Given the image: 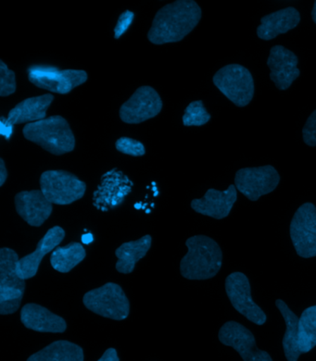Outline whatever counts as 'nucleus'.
<instances>
[{
	"label": "nucleus",
	"mask_w": 316,
	"mask_h": 361,
	"mask_svg": "<svg viewBox=\"0 0 316 361\" xmlns=\"http://www.w3.org/2000/svg\"><path fill=\"white\" fill-rule=\"evenodd\" d=\"M202 19V8L193 0H178L156 14L147 38L155 45L179 42L194 30Z\"/></svg>",
	"instance_id": "obj_1"
},
{
	"label": "nucleus",
	"mask_w": 316,
	"mask_h": 361,
	"mask_svg": "<svg viewBox=\"0 0 316 361\" xmlns=\"http://www.w3.org/2000/svg\"><path fill=\"white\" fill-rule=\"evenodd\" d=\"M186 245L188 252L180 263L183 277L188 280H208L219 272L223 252L214 239L205 235L192 236Z\"/></svg>",
	"instance_id": "obj_2"
},
{
	"label": "nucleus",
	"mask_w": 316,
	"mask_h": 361,
	"mask_svg": "<svg viewBox=\"0 0 316 361\" xmlns=\"http://www.w3.org/2000/svg\"><path fill=\"white\" fill-rule=\"evenodd\" d=\"M23 133L28 140L40 145L53 155L72 152L75 147V135L69 123L59 115L28 123L23 127Z\"/></svg>",
	"instance_id": "obj_3"
},
{
	"label": "nucleus",
	"mask_w": 316,
	"mask_h": 361,
	"mask_svg": "<svg viewBox=\"0 0 316 361\" xmlns=\"http://www.w3.org/2000/svg\"><path fill=\"white\" fill-rule=\"evenodd\" d=\"M19 257L13 250H0V314L16 312L22 303L25 291V280L20 279L16 271Z\"/></svg>",
	"instance_id": "obj_4"
},
{
	"label": "nucleus",
	"mask_w": 316,
	"mask_h": 361,
	"mask_svg": "<svg viewBox=\"0 0 316 361\" xmlns=\"http://www.w3.org/2000/svg\"><path fill=\"white\" fill-rule=\"evenodd\" d=\"M215 87L239 108L252 102L254 81L252 73L239 64H229L221 68L212 78Z\"/></svg>",
	"instance_id": "obj_5"
},
{
	"label": "nucleus",
	"mask_w": 316,
	"mask_h": 361,
	"mask_svg": "<svg viewBox=\"0 0 316 361\" xmlns=\"http://www.w3.org/2000/svg\"><path fill=\"white\" fill-rule=\"evenodd\" d=\"M87 310L104 318L123 321L129 315L130 303L119 285L108 283L91 290L83 298Z\"/></svg>",
	"instance_id": "obj_6"
},
{
	"label": "nucleus",
	"mask_w": 316,
	"mask_h": 361,
	"mask_svg": "<svg viewBox=\"0 0 316 361\" xmlns=\"http://www.w3.org/2000/svg\"><path fill=\"white\" fill-rule=\"evenodd\" d=\"M40 188L50 203L70 205L85 196L87 185L65 171H47L41 174Z\"/></svg>",
	"instance_id": "obj_7"
},
{
	"label": "nucleus",
	"mask_w": 316,
	"mask_h": 361,
	"mask_svg": "<svg viewBox=\"0 0 316 361\" xmlns=\"http://www.w3.org/2000/svg\"><path fill=\"white\" fill-rule=\"evenodd\" d=\"M28 79L35 87L52 93L66 94L85 84L87 73L82 70H60L56 67L34 65L28 69Z\"/></svg>",
	"instance_id": "obj_8"
},
{
	"label": "nucleus",
	"mask_w": 316,
	"mask_h": 361,
	"mask_svg": "<svg viewBox=\"0 0 316 361\" xmlns=\"http://www.w3.org/2000/svg\"><path fill=\"white\" fill-rule=\"evenodd\" d=\"M279 182V173L271 165L241 169L235 176L238 191L252 201L276 190Z\"/></svg>",
	"instance_id": "obj_9"
},
{
	"label": "nucleus",
	"mask_w": 316,
	"mask_h": 361,
	"mask_svg": "<svg viewBox=\"0 0 316 361\" xmlns=\"http://www.w3.org/2000/svg\"><path fill=\"white\" fill-rule=\"evenodd\" d=\"M291 238L298 255L316 257V207L307 202L295 212L291 224Z\"/></svg>",
	"instance_id": "obj_10"
},
{
	"label": "nucleus",
	"mask_w": 316,
	"mask_h": 361,
	"mask_svg": "<svg viewBox=\"0 0 316 361\" xmlns=\"http://www.w3.org/2000/svg\"><path fill=\"white\" fill-rule=\"evenodd\" d=\"M226 292L232 306L241 314L257 325L265 324L267 314L253 301L249 279L242 272H233L226 280Z\"/></svg>",
	"instance_id": "obj_11"
},
{
	"label": "nucleus",
	"mask_w": 316,
	"mask_h": 361,
	"mask_svg": "<svg viewBox=\"0 0 316 361\" xmlns=\"http://www.w3.org/2000/svg\"><path fill=\"white\" fill-rule=\"evenodd\" d=\"M132 180L117 169L103 174L102 180L93 195V205L102 212H109L122 205L130 193Z\"/></svg>",
	"instance_id": "obj_12"
},
{
	"label": "nucleus",
	"mask_w": 316,
	"mask_h": 361,
	"mask_svg": "<svg viewBox=\"0 0 316 361\" xmlns=\"http://www.w3.org/2000/svg\"><path fill=\"white\" fill-rule=\"evenodd\" d=\"M162 109L158 92L150 87H141L121 106L120 117L123 123H141L157 116Z\"/></svg>",
	"instance_id": "obj_13"
},
{
	"label": "nucleus",
	"mask_w": 316,
	"mask_h": 361,
	"mask_svg": "<svg viewBox=\"0 0 316 361\" xmlns=\"http://www.w3.org/2000/svg\"><path fill=\"white\" fill-rule=\"evenodd\" d=\"M221 344L231 346L244 361H273L270 355L257 348L252 331L237 322H227L218 334Z\"/></svg>",
	"instance_id": "obj_14"
},
{
	"label": "nucleus",
	"mask_w": 316,
	"mask_h": 361,
	"mask_svg": "<svg viewBox=\"0 0 316 361\" xmlns=\"http://www.w3.org/2000/svg\"><path fill=\"white\" fill-rule=\"evenodd\" d=\"M299 59L283 46H274L270 50L267 66L270 69V79L277 90H286L300 75L298 68Z\"/></svg>",
	"instance_id": "obj_15"
},
{
	"label": "nucleus",
	"mask_w": 316,
	"mask_h": 361,
	"mask_svg": "<svg viewBox=\"0 0 316 361\" xmlns=\"http://www.w3.org/2000/svg\"><path fill=\"white\" fill-rule=\"evenodd\" d=\"M237 200L238 189L235 185H230L224 191L209 189L205 197L192 200L191 208L200 214L221 220L229 215Z\"/></svg>",
	"instance_id": "obj_16"
},
{
	"label": "nucleus",
	"mask_w": 316,
	"mask_h": 361,
	"mask_svg": "<svg viewBox=\"0 0 316 361\" xmlns=\"http://www.w3.org/2000/svg\"><path fill=\"white\" fill-rule=\"evenodd\" d=\"M65 232L63 228L54 226L50 228L37 245V250L29 255L23 257L17 262L16 271L20 279L28 280L35 277L37 274L41 260L51 252L54 248L63 242Z\"/></svg>",
	"instance_id": "obj_17"
},
{
	"label": "nucleus",
	"mask_w": 316,
	"mask_h": 361,
	"mask_svg": "<svg viewBox=\"0 0 316 361\" xmlns=\"http://www.w3.org/2000/svg\"><path fill=\"white\" fill-rule=\"evenodd\" d=\"M14 202L18 214L29 226L34 227L42 226L53 212L52 203L47 200L41 190L20 192Z\"/></svg>",
	"instance_id": "obj_18"
},
{
	"label": "nucleus",
	"mask_w": 316,
	"mask_h": 361,
	"mask_svg": "<svg viewBox=\"0 0 316 361\" xmlns=\"http://www.w3.org/2000/svg\"><path fill=\"white\" fill-rule=\"evenodd\" d=\"M20 321L28 329L40 333H64L67 329L65 319L49 312L40 305L30 303L23 307Z\"/></svg>",
	"instance_id": "obj_19"
},
{
	"label": "nucleus",
	"mask_w": 316,
	"mask_h": 361,
	"mask_svg": "<svg viewBox=\"0 0 316 361\" xmlns=\"http://www.w3.org/2000/svg\"><path fill=\"white\" fill-rule=\"evenodd\" d=\"M300 22V13L296 8L293 7L282 8L262 18L261 25L257 28V35L260 39L272 40L279 35L286 34L292 29L296 28Z\"/></svg>",
	"instance_id": "obj_20"
},
{
	"label": "nucleus",
	"mask_w": 316,
	"mask_h": 361,
	"mask_svg": "<svg viewBox=\"0 0 316 361\" xmlns=\"http://www.w3.org/2000/svg\"><path fill=\"white\" fill-rule=\"evenodd\" d=\"M54 100L50 94L29 97L14 106L8 115V121L13 126L20 123H32L46 119L47 111Z\"/></svg>",
	"instance_id": "obj_21"
},
{
	"label": "nucleus",
	"mask_w": 316,
	"mask_h": 361,
	"mask_svg": "<svg viewBox=\"0 0 316 361\" xmlns=\"http://www.w3.org/2000/svg\"><path fill=\"white\" fill-rule=\"evenodd\" d=\"M152 243V236L145 235L138 240L125 243L118 247L115 251L118 259L116 270L123 274H131L138 260L147 255Z\"/></svg>",
	"instance_id": "obj_22"
},
{
	"label": "nucleus",
	"mask_w": 316,
	"mask_h": 361,
	"mask_svg": "<svg viewBox=\"0 0 316 361\" xmlns=\"http://www.w3.org/2000/svg\"><path fill=\"white\" fill-rule=\"evenodd\" d=\"M276 306L285 319L286 333L283 337V348L288 361H298L301 355L299 346V321L288 305L281 300L276 301Z\"/></svg>",
	"instance_id": "obj_23"
},
{
	"label": "nucleus",
	"mask_w": 316,
	"mask_h": 361,
	"mask_svg": "<svg viewBox=\"0 0 316 361\" xmlns=\"http://www.w3.org/2000/svg\"><path fill=\"white\" fill-rule=\"evenodd\" d=\"M28 361H84V351L81 346L60 340L32 355Z\"/></svg>",
	"instance_id": "obj_24"
},
{
	"label": "nucleus",
	"mask_w": 316,
	"mask_h": 361,
	"mask_svg": "<svg viewBox=\"0 0 316 361\" xmlns=\"http://www.w3.org/2000/svg\"><path fill=\"white\" fill-rule=\"evenodd\" d=\"M87 253L80 243L73 242L65 247H58L50 256L54 270L67 274L85 259Z\"/></svg>",
	"instance_id": "obj_25"
},
{
	"label": "nucleus",
	"mask_w": 316,
	"mask_h": 361,
	"mask_svg": "<svg viewBox=\"0 0 316 361\" xmlns=\"http://www.w3.org/2000/svg\"><path fill=\"white\" fill-rule=\"evenodd\" d=\"M316 345V305L309 307L299 321V346L301 354L308 353Z\"/></svg>",
	"instance_id": "obj_26"
},
{
	"label": "nucleus",
	"mask_w": 316,
	"mask_h": 361,
	"mask_svg": "<svg viewBox=\"0 0 316 361\" xmlns=\"http://www.w3.org/2000/svg\"><path fill=\"white\" fill-rule=\"evenodd\" d=\"M211 120V114L207 111L202 100L191 102L186 109L183 123L185 126H202Z\"/></svg>",
	"instance_id": "obj_27"
},
{
	"label": "nucleus",
	"mask_w": 316,
	"mask_h": 361,
	"mask_svg": "<svg viewBox=\"0 0 316 361\" xmlns=\"http://www.w3.org/2000/svg\"><path fill=\"white\" fill-rule=\"evenodd\" d=\"M16 91V73L8 69L7 65L0 61V96H11Z\"/></svg>",
	"instance_id": "obj_28"
},
{
	"label": "nucleus",
	"mask_w": 316,
	"mask_h": 361,
	"mask_svg": "<svg viewBox=\"0 0 316 361\" xmlns=\"http://www.w3.org/2000/svg\"><path fill=\"white\" fill-rule=\"evenodd\" d=\"M116 149L126 155L133 157L144 156L146 153L144 145L140 141L130 137H121L115 144Z\"/></svg>",
	"instance_id": "obj_29"
},
{
	"label": "nucleus",
	"mask_w": 316,
	"mask_h": 361,
	"mask_svg": "<svg viewBox=\"0 0 316 361\" xmlns=\"http://www.w3.org/2000/svg\"><path fill=\"white\" fill-rule=\"evenodd\" d=\"M303 138L307 146L316 147V109L306 121L303 129Z\"/></svg>",
	"instance_id": "obj_30"
},
{
	"label": "nucleus",
	"mask_w": 316,
	"mask_h": 361,
	"mask_svg": "<svg viewBox=\"0 0 316 361\" xmlns=\"http://www.w3.org/2000/svg\"><path fill=\"white\" fill-rule=\"evenodd\" d=\"M135 19V13L132 11H126L121 14L119 19L114 28V38L119 39L122 35H125L128 30L130 26L132 25L133 20Z\"/></svg>",
	"instance_id": "obj_31"
},
{
	"label": "nucleus",
	"mask_w": 316,
	"mask_h": 361,
	"mask_svg": "<svg viewBox=\"0 0 316 361\" xmlns=\"http://www.w3.org/2000/svg\"><path fill=\"white\" fill-rule=\"evenodd\" d=\"M97 361H120V359L114 348H109Z\"/></svg>",
	"instance_id": "obj_32"
},
{
	"label": "nucleus",
	"mask_w": 316,
	"mask_h": 361,
	"mask_svg": "<svg viewBox=\"0 0 316 361\" xmlns=\"http://www.w3.org/2000/svg\"><path fill=\"white\" fill-rule=\"evenodd\" d=\"M13 124L8 119H1V134L6 136V138H10L11 133H13Z\"/></svg>",
	"instance_id": "obj_33"
},
{
	"label": "nucleus",
	"mask_w": 316,
	"mask_h": 361,
	"mask_svg": "<svg viewBox=\"0 0 316 361\" xmlns=\"http://www.w3.org/2000/svg\"><path fill=\"white\" fill-rule=\"evenodd\" d=\"M8 178V171L6 169L5 162L3 159H0V186L4 185L6 180Z\"/></svg>",
	"instance_id": "obj_34"
},
{
	"label": "nucleus",
	"mask_w": 316,
	"mask_h": 361,
	"mask_svg": "<svg viewBox=\"0 0 316 361\" xmlns=\"http://www.w3.org/2000/svg\"><path fill=\"white\" fill-rule=\"evenodd\" d=\"M82 243L85 245H90L94 241L93 235L91 233H85L82 235Z\"/></svg>",
	"instance_id": "obj_35"
},
{
	"label": "nucleus",
	"mask_w": 316,
	"mask_h": 361,
	"mask_svg": "<svg viewBox=\"0 0 316 361\" xmlns=\"http://www.w3.org/2000/svg\"><path fill=\"white\" fill-rule=\"evenodd\" d=\"M312 20H314V22L316 25V1L315 2L314 8H312Z\"/></svg>",
	"instance_id": "obj_36"
}]
</instances>
